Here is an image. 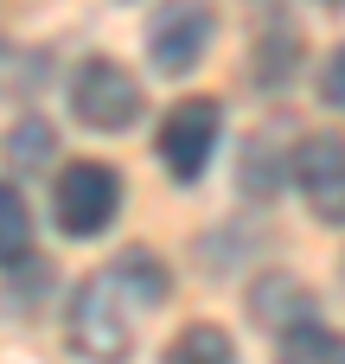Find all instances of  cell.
Segmentation results:
<instances>
[{
	"mask_svg": "<svg viewBox=\"0 0 345 364\" xmlns=\"http://www.w3.org/2000/svg\"><path fill=\"white\" fill-rule=\"evenodd\" d=\"M166 294H173L166 262H160L154 250H141V243L122 250L109 269H96V275L77 282L70 314H64L70 352L90 358V364H122L134 352V339H141V320H147Z\"/></svg>",
	"mask_w": 345,
	"mask_h": 364,
	"instance_id": "6da1fadb",
	"label": "cell"
},
{
	"mask_svg": "<svg viewBox=\"0 0 345 364\" xmlns=\"http://www.w3.org/2000/svg\"><path fill=\"white\" fill-rule=\"evenodd\" d=\"M147 96H141V77L115 58H83L77 77H70V115L90 128V134H128L141 122Z\"/></svg>",
	"mask_w": 345,
	"mask_h": 364,
	"instance_id": "7a4b0ae2",
	"label": "cell"
},
{
	"mask_svg": "<svg viewBox=\"0 0 345 364\" xmlns=\"http://www.w3.org/2000/svg\"><path fill=\"white\" fill-rule=\"evenodd\" d=\"M122 218V173L102 160H70L51 179V224L64 237H102Z\"/></svg>",
	"mask_w": 345,
	"mask_h": 364,
	"instance_id": "3957f363",
	"label": "cell"
},
{
	"mask_svg": "<svg viewBox=\"0 0 345 364\" xmlns=\"http://www.w3.org/2000/svg\"><path fill=\"white\" fill-rule=\"evenodd\" d=\"M218 134H224V102H218V96H186V102L166 109V122H160V134H154V154H160V166H166L179 186H192V179L211 173Z\"/></svg>",
	"mask_w": 345,
	"mask_h": 364,
	"instance_id": "277c9868",
	"label": "cell"
},
{
	"mask_svg": "<svg viewBox=\"0 0 345 364\" xmlns=\"http://www.w3.org/2000/svg\"><path fill=\"white\" fill-rule=\"evenodd\" d=\"M211 38H218L211 0H160V13L147 19V64L160 77H192L205 64Z\"/></svg>",
	"mask_w": 345,
	"mask_h": 364,
	"instance_id": "5b68a950",
	"label": "cell"
},
{
	"mask_svg": "<svg viewBox=\"0 0 345 364\" xmlns=\"http://www.w3.org/2000/svg\"><path fill=\"white\" fill-rule=\"evenodd\" d=\"M294 186L320 224H345V134H307L294 147Z\"/></svg>",
	"mask_w": 345,
	"mask_h": 364,
	"instance_id": "8992f818",
	"label": "cell"
},
{
	"mask_svg": "<svg viewBox=\"0 0 345 364\" xmlns=\"http://www.w3.org/2000/svg\"><path fill=\"white\" fill-rule=\"evenodd\" d=\"M256 326H275V333H294V326H307L314 320V294L301 288V282H288V275H269L262 288H256Z\"/></svg>",
	"mask_w": 345,
	"mask_h": 364,
	"instance_id": "52a82bcc",
	"label": "cell"
},
{
	"mask_svg": "<svg viewBox=\"0 0 345 364\" xmlns=\"http://www.w3.org/2000/svg\"><path fill=\"white\" fill-rule=\"evenodd\" d=\"M166 364H237V339H230L218 320H192V326L173 333Z\"/></svg>",
	"mask_w": 345,
	"mask_h": 364,
	"instance_id": "ba28073f",
	"label": "cell"
},
{
	"mask_svg": "<svg viewBox=\"0 0 345 364\" xmlns=\"http://www.w3.org/2000/svg\"><path fill=\"white\" fill-rule=\"evenodd\" d=\"M275 364H345V333L307 320V326L282 333V358H275Z\"/></svg>",
	"mask_w": 345,
	"mask_h": 364,
	"instance_id": "9c48e42d",
	"label": "cell"
},
{
	"mask_svg": "<svg viewBox=\"0 0 345 364\" xmlns=\"http://www.w3.org/2000/svg\"><path fill=\"white\" fill-rule=\"evenodd\" d=\"M26 256H32V211H26L19 186L0 179V269L26 262Z\"/></svg>",
	"mask_w": 345,
	"mask_h": 364,
	"instance_id": "30bf717a",
	"label": "cell"
},
{
	"mask_svg": "<svg viewBox=\"0 0 345 364\" xmlns=\"http://www.w3.org/2000/svg\"><path fill=\"white\" fill-rule=\"evenodd\" d=\"M51 154H58V134H51L38 115H26V122L6 128V160H13V173H38Z\"/></svg>",
	"mask_w": 345,
	"mask_h": 364,
	"instance_id": "8fae6325",
	"label": "cell"
},
{
	"mask_svg": "<svg viewBox=\"0 0 345 364\" xmlns=\"http://www.w3.org/2000/svg\"><path fill=\"white\" fill-rule=\"evenodd\" d=\"M320 90H327V102H333V109H345V45L327 58V70H320Z\"/></svg>",
	"mask_w": 345,
	"mask_h": 364,
	"instance_id": "7c38bea8",
	"label": "cell"
},
{
	"mask_svg": "<svg viewBox=\"0 0 345 364\" xmlns=\"http://www.w3.org/2000/svg\"><path fill=\"white\" fill-rule=\"evenodd\" d=\"M327 6H345V0H327Z\"/></svg>",
	"mask_w": 345,
	"mask_h": 364,
	"instance_id": "4fadbf2b",
	"label": "cell"
}]
</instances>
